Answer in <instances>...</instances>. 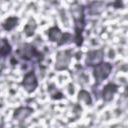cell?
Returning a JSON list of instances; mask_svg holds the SVG:
<instances>
[{
	"mask_svg": "<svg viewBox=\"0 0 128 128\" xmlns=\"http://www.w3.org/2000/svg\"><path fill=\"white\" fill-rule=\"evenodd\" d=\"M112 70V65L108 62H101L95 66L93 70L94 77L97 82H101L105 78H107Z\"/></svg>",
	"mask_w": 128,
	"mask_h": 128,
	"instance_id": "1",
	"label": "cell"
},
{
	"mask_svg": "<svg viewBox=\"0 0 128 128\" xmlns=\"http://www.w3.org/2000/svg\"><path fill=\"white\" fill-rule=\"evenodd\" d=\"M70 61V53L69 51H59L56 57V69L57 70H63L66 69L69 65Z\"/></svg>",
	"mask_w": 128,
	"mask_h": 128,
	"instance_id": "2",
	"label": "cell"
},
{
	"mask_svg": "<svg viewBox=\"0 0 128 128\" xmlns=\"http://www.w3.org/2000/svg\"><path fill=\"white\" fill-rule=\"evenodd\" d=\"M22 85L25 88V90L29 93L35 90L38 83H37V79H36L34 72H29L24 76V79L22 81Z\"/></svg>",
	"mask_w": 128,
	"mask_h": 128,
	"instance_id": "3",
	"label": "cell"
},
{
	"mask_svg": "<svg viewBox=\"0 0 128 128\" xmlns=\"http://www.w3.org/2000/svg\"><path fill=\"white\" fill-rule=\"evenodd\" d=\"M103 59V51L102 50H93L88 52L87 54V59H86V64L87 65H98L99 63L102 62Z\"/></svg>",
	"mask_w": 128,
	"mask_h": 128,
	"instance_id": "4",
	"label": "cell"
},
{
	"mask_svg": "<svg viewBox=\"0 0 128 128\" xmlns=\"http://www.w3.org/2000/svg\"><path fill=\"white\" fill-rule=\"evenodd\" d=\"M18 53L20 54V56L22 58H24L26 60H31L33 57L39 55V53L36 51V49L30 44H25L22 48L19 49Z\"/></svg>",
	"mask_w": 128,
	"mask_h": 128,
	"instance_id": "5",
	"label": "cell"
},
{
	"mask_svg": "<svg viewBox=\"0 0 128 128\" xmlns=\"http://www.w3.org/2000/svg\"><path fill=\"white\" fill-rule=\"evenodd\" d=\"M117 91V86L110 83V84H107L104 89H103V93H102V96H103V99L105 101H110L112 100L113 98V95L114 93Z\"/></svg>",
	"mask_w": 128,
	"mask_h": 128,
	"instance_id": "6",
	"label": "cell"
},
{
	"mask_svg": "<svg viewBox=\"0 0 128 128\" xmlns=\"http://www.w3.org/2000/svg\"><path fill=\"white\" fill-rule=\"evenodd\" d=\"M32 109L31 108H29V107H20V108H18L16 111H15V113H14V118L15 119H17V120H19V121H22V120H24L26 117H28L31 113H32Z\"/></svg>",
	"mask_w": 128,
	"mask_h": 128,
	"instance_id": "7",
	"label": "cell"
},
{
	"mask_svg": "<svg viewBox=\"0 0 128 128\" xmlns=\"http://www.w3.org/2000/svg\"><path fill=\"white\" fill-rule=\"evenodd\" d=\"M48 37H49L50 41H53V42L58 41L59 42V40L62 37V33L58 27H52L48 31Z\"/></svg>",
	"mask_w": 128,
	"mask_h": 128,
	"instance_id": "8",
	"label": "cell"
},
{
	"mask_svg": "<svg viewBox=\"0 0 128 128\" xmlns=\"http://www.w3.org/2000/svg\"><path fill=\"white\" fill-rule=\"evenodd\" d=\"M18 23V18L16 17H9L8 19L5 20V22L3 23V27L5 30H12Z\"/></svg>",
	"mask_w": 128,
	"mask_h": 128,
	"instance_id": "9",
	"label": "cell"
},
{
	"mask_svg": "<svg viewBox=\"0 0 128 128\" xmlns=\"http://www.w3.org/2000/svg\"><path fill=\"white\" fill-rule=\"evenodd\" d=\"M11 51V46L6 39H2V46L0 48V57H5Z\"/></svg>",
	"mask_w": 128,
	"mask_h": 128,
	"instance_id": "10",
	"label": "cell"
},
{
	"mask_svg": "<svg viewBox=\"0 0 128 128\" xmlns=\"http://www.w3.org/2000/svg\"><path fill=\"white\" fill-rule=\"evenodd\" d=\"M35 29H36V23H35V21L32 19V20H30V21L26 24V26L24 27V32H25V34H26L27 36H32V35L34 34Z\"/></svg>",
	"mask_w": 128,
	"mask_h": 128,
	"instance_id": "11",
	"label": "cell"
},
{
	"mask_svg": "<svg viewBox=\"0 0 128 128\" xmlns=\"http://www.w3.org/2000/svg\"><path fill=\"white\" fill-rule=\"evenodd\" d=\"M78 99H79V100L84 101L87 105H90V104H91V102H92L91 97H90V94H89L87 91H85V90H81V91L79 92Z\"/></svg>",
	"mask_w": 128,
	"mask_h": 128,
	"instance_id": "12",
	"label": "cell"
},
{
	"mask_svg": "<svg viewBox=\"0 0 128 128\" xmlns=\"http://www.w3.org/2000/svg\"><path fill=\"white\" fill-rule=\"evenodd\" d=\"M60 40H61V41L58 42V45H62V44L68 43L69 40H71V34H69V33H64V34H62V37H61Z\"/></svg>",
	"mask_w": 128,
	"mask_h": 128,
	"instance_id": "13",
	"label": "cell"
}]
</instances>
